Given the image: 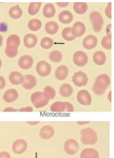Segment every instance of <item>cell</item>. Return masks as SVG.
Listing matches in <instances>:
<instances>
[{
	"instance_id": "cell-25",
	"label": "cell",
	"mask_w": 114,
	"mask_h": 158,
	"mask_svg": "<svg viewBox=\"0 0 114 158\" xmlns=\"http://www.w3.org/2000/svg\"><path fill=\"white\" fill-rule=\"evenodd\" d=\"M59 29V26L57 23L54 21H51L46 23L45 25V32L51 35L56 34Z\"/></svg>"
},
{
	"instance_id": "cell-41",
	"label": "cell",
	"mask_w": 114,
	"mask_h": 158,
	"mask_svg": "<svg viewBox=\"0 0 114 158\" xmlns=\"http://www.w3.org/2000/svg\"><path fill=\"white\" fill-rule=\"evenodd\" d=\"M33 109L32 107H27L25 108H22L18 110L19 112H32Z\"/></svg>"
},
{
	"instance_id": "cell-11",
	"label": "cell",
	"mask_w": 114,
	"mask_h": 158,
	"mask_svg": "<svg viewBox=\"0 0 114 158\" xmlns=\"http://www.w3.org/2000/svg\"><path fill=\"white\" fill-rule=\"evenodd\" d=\"M55 131L52 126L46 125L40 128L39 132L40 137L43 139H49L54 135Z\"/></svg>"
},
{
	"instance_id": "cell-20",
	"label": "cell",
	"mask_w": 114,
	"mask_h": 158,
	"mask_svg": "<svg viewBox=\"0 0 114 158\" xmlns=\"http://www.w3.org/2000/svg\"><path fill=\"white\" fill-rule=\"evenodd\" d=\"M37 43V37L32 34H27L24 38V46L28 48H32L36 46Z\"/></svg>"
},
{
	"instance_id": "cell-33",
	"label": "cell",
	"mask_w": 114,
	"mask_h": 158,
	"mask_svg": "<svg viewBox=\"0 0 114 158\" xmlns=\"http://www.w3.org/2000/svg\"><path fill=\"white\" fill-rule=\"evenodd\" d=\"M20 44V39L16 35H12L9 36L7 39L6 45H13L18 48Z\"/></svg>"
},
{
	"instance_id": "cell-27",
	"label": "cell",
	"mask_w": 114,
	"mask_h": 158,
	"mask_svg": "<svg viewBox=\"0 0 114 158\" xmlns=\"http://www.w3.org/2000/svg\"><path fill=\"white\" fill-rule=\"evenodd\" d=\"M73 9L78 14H83L88 10V5L85 2H75L73 5Z\"/></svg>"
},
{
	"instance_id": "cell-35",
	"label": "cell",
	"mask_w": 114,
	"mask_h": 158,
	"mask_svg": "<svg viewBox=\"0 0 114 158\" xmlns=\"http://www.w3.org/2000/svg\"><path fill=\"white\" fill-rule=\"evenodd\" d=\"M53 45V41L52 39L48 37H44L40 42V46L44 49H48L51 48Z\"/></svg>"
},
{
	"instance_id": "cell-14",
	"label": "cell",
	"mask_w": 114,
	"mask_h": 158,
	"mask_svg": "<svg viewBox=\"0 0 114 158\" xmlns=\"http://www.w3.org/2000/svg\"><path fill=\"white\" fill-rule=\"evenodd\" d=\"M18 97V92L16 89H10L5 92L3 96V99L5 102L11 103L15 101Z\"/></svg>"
},
{
	"instance_id": "cell-48",
	"label": "cell",
	"mask_w": 114,
	"mask_h": 158,
	"mask_svg": "<svg viewBox=\"0 0 114 158\" xmlns=\"http://www.w3.org/2000/svg\"><path fill=\"white\" fill-rule=\"evenodd\" d=\"M108 98L110 102H111V91H110L109 94H108Z\"/></svg>"
},
{
	"instance_id": "cell-21",
	"label": "cell",
	"mask_w": 114,
	"mask_h": 158,
	"mask_svg": "<svg viewBox=\"0 0 114 158\" xmlns=\"http://www.w3.org/2000/svg\"><path fill=\"white\" fill-rule=\"evenodd\" d=\"M73 19V15L69 11H63L60 13L58 15L59 21L62 23L67 24L72 22Z\"/></svg>"
},
{
	"instance_id": "cell-22",
	"label": "cell",
	"mask_w": 114,
	"mask_h": 158,
	"mask_svg": "<svg viewBox=\"0 0 114 158\" xmlns=\"http://www.w3.org/2000/svg\"><path fill=\"white\" fill-rule=\"evenodd\" d=\"M94 62L98 65H102L105 63L106 57L103 52L97 51L95 52L93 55Z\"/></svg>"
},
{
	"instance_id": "cell-30",
	"label": "cell",
	"mask_w": 114,
	"mask_h": 158,
	"mask_svg": "<svg viewBox=\"0 0 114 158\" xmlns=\"http://www.w3.org/2000/svg\"><path fill=\"white\" fill-rule=\"evenodd\" d=\"M41 26V22L38 19H31L28 23L29 29L32 31H37L40 30Z\"/></svg>"
},
{
	"instance_id": "cell-16",
	"label": "cell",
	"mask_w": 114,
	"mask_h": 158,
	"mask_svg": "<svg viewBox=\"0 0 114 158\" xmlns=\"http://www.w3.org/2000/svg\"><path fill=\"white\" fill-rule=\"evenodd\" d=\"M68 68L66 65H62L58 66L55 72L56 78L58 80H65L68 75Z\"/></svg>"
},
{
	"instance_id": "cell-4",
	"label": "cell",
	"mask_w": 114,
	"mask_h": 158,
	"mask_svg": "<svg viewBox=\"0 0 114 158\" xmlns=\"http://www.w3.org/2000/svg\"><path fill=\"white\" fill-rule=\"evenodd\" d=\"M90 19L92 24L93 29L95 32H99L102 30L103 25V19L99 12L94 11L91 13Z\"/></svg>"
},
{
	"instance_id": "cell-9",
	"label": "cell",
	"mask_w": 114,
	"mask_h": 158,
	"mask_svg": "<svg viewBox=\"0 0 114 158\" xmlns=\"http://www.w3.org/2000/svg\"><path fill=\"white\" fill-rule=\"evenodd\" d=\"M77 100L81 105L89 106L91 103V96L87 90L82 89L77 94Z\"/></svg>"
},
{
	"instance_id": "cell-24",
	"label": "cell",
	"mask_w": 114,
	"mask_h": 158,
	"mask_svg": "<svg viewBox=\"0 0 114 158\" xmlns=\"http://www.w3.org/2000/svg\"><path fill=\"white\" fill-rule=\"evenodd\" d=\"M66 109L65 102L57 101L54 102L50 107V110L53 112H63L65 111Z\"/></svg>"
},
{
	"instance_id": "cell-38",
	"label": "cell",
	"mask_w": 114,
	"mask_h": 158,
	"mask_svg": "<svg viewBox=\"0 0 114 158\" xmlns=\"http://www.w3.org/2000/svg\"><path fill=\"white\" fill-rule=\"evenodd\" d=\"M111 2L108 3L105 10L106 15L109 19H111Z\"/></svg>"
},
{
	"instance_id": "cell-49",
	"label": "cell",
	"mask_w": 114,
	"mask_h": 158,
	"mask_svg": "<svg viewBox=\"0 0 114 158\" xmlns=\"http://www.w3.org/2000/svg\"><path fill=\"white\" fill-rule=\"evenodd\" d=\"M0 37H1V46L2 45V36L1 35H0Z\"/></svg>"
},
{
	"instance_id": "cell-18",
	"label": "cell",
	"mask_w": 114,
	"mask_h": 158,
	"mask_svg": "<svg viewBox=\"0 0 114 158\" xmlns=\"http://www.w3.org/2000/svg\"><path fill=\"white\" fill-rule=\"evenodd\" d=\"M80 158H99V153L97 150L93 148H86L82 151Z\"/></svg>"
},
{
	"instance_id": "cell-6",
	"label": "cell",
	"mask_w": 114,
	"mask_h": 158,
	"mask_svg": "<svg viewBox=\"0 0 114 158\" xmlns=\"http://www.w3.org/2000/svg\"><path fill=\"white\" fill-rule=\"evenodd\" d=\"M28 148L27 142L22 139H18L14 141L12 145V149L14 153L21 154L25 152Z\"/></svg>"
},
{
	"instance_id": "cell-2",
	"label": "cell",
	"mask_w": 114,
	"mask_h": 158,
	"mask_svg": "<svg viewBox=\"0 0 114 158\" xmlns=\"http://www.w3.org/2000/svg\"><path fill=\"white\" fill-rule=\"evenodd\" d=\"M81 141L86 145H95L98 140V135L96 131L91 127H86L80 132Z\"/></svg>"
},
{
	"instance_id": "cell-45",
	"label": "cell",
	"mask_w": 114,
	"mask_h": 158,
	"mask_svg": "<svg viewBox=\"0 0 114 158\" xmlns=\"http://www.w3.org/2000/svg\"><path fill=\"white\" fill-rule=\"evenodd\" d=\"M40 123V122H39V121H28V122H27V123H28L29 124L32 126L37 125Z\"/></svg>"
},
{
	"instance_id": "cell-44",
	"label": "cell",
	"mask_w": 114,
	"mask_h": 158,
	"mask_svg": "<svg viewBox=\"0 0 114 158\" xmlns=\"http://www.w3.org/2000/svg\"><path fill=\"white\" fill-rule=\"evenodd\" d=\"M69 4V2H57V6L61 8H64V7H66Z\"/></svg>"
},
{
	"instance_id": "cell-36",
	"label": "cell",
	"mask_w": 114,
	"mask_h": 158,
	"mask_svg": "<svg viewBox=\"0 0 114 158\" xmlns=\"http://www.w3.org/2000/svg\"><path fill=\"white\" fill-rule=\"evenodd\" d=\"M101 44L104 48L110 49L111 48V34L104 37L101 41Z\"/></svg>"
},
{
	"instance_id": "cell-19",
	"label": "cell",
	"mask_w": 114,
	"mask_h": 158,
	"mask_svg": "<svg viewBox=\"0 0 114 158\" xmlns=\"http://www.w3.org/2000/svg\"><path fill=\"white\" fill-rule=\"evenodd\" d=\"M72 33L76 37L82 36L86 31L85 25L80 22H77L73 25L72 27Z\"/></svg>"
},
{
	"instance_id": "cell-5",
	"label": "cell",
	"mask_w": 114,
	"mask_h": 158,
	"mask_svg": "<svg viewBox=\"0 0 114 158\" xmlns=\"http://www.w3.org/2000/svg\"><path fill=\"white\" fill-rule=\"evenodd\" d=\"M79 149V145L77 140L73 139H69L65 141L64 149L65 152L70 155H75Z\"/></svg>"
},
{
	"instance_id": "cell-39",
	"label": "cell",
	"mask_w": 114,
	"mask_h": 158,
	"mask_svg": "<svg viewBox=\"0 0 114 158\" xmlns=\"http://www.w3.org/2000/svg\"><path fill=\"white\" fill-rule=\"evenodd\" d=\"M65 102L66 106L65 112H72L74 111V108L73 105L68 102Z\"/></svg>"
},
{
	"instance_id": "cell-8",
	"label": "cell",
	"mask_w": 114,
	"mask_h": 158,
	"mask_svg": "<svg viewBox=\"0 0 114 158\" xmlns=\"http://www.w3.org/2000/svg\"><path fill=\"white\" fill-rule=\"evenodd\" d=\"M88 81V77L85 73L79 71L74 74L72 77V82L73 84L78 87L85 86Z\"/></svg>"
},
{
	"instance_id": "cell-32",
	"label": "cell",
	"mask_w": 114,
	"mask_h": 158,
	"mask_svg": "<svg viewBox=\"0 0 114 158\" xmlns=\"http://www.w3.org/2000/svg\"><path fill=\"white\" fill-rule=\"evenodd\" d=\"M18 47L13 45H6L5 53L9 58H14L18 53Z\"/></svg>"
},
{
	"instance_id": "cell-23",
	"label": "cell",
	"mask_w": 114,
	"mask_h": 158,
	"mask_svg": "<svg viewBox=\"0 0 114 158\" xmlns=\"http://www.w3.org/2000/svg\"><path fill=\"white\" fill-rule=\"evenodd\" d=\"M59 93L62 97L69 98L72 95L73 89L72 86L68 84H64L59 88Z\"/></svg>"
},
{
	"instance_id": "cell-37",
	"label": "cell",
	"mask_w": 114,
	"mask_h": 158,
	"mask_svg": "<svg viewBox=\"0 0 114 158\" xmlns=\"http://www.w3.org/2000/svg\"><path fill=\"white\" fill-rule=\"evenodd\" d=\"M44 92L49 100L53 99L56 96V91L51 86H46L44 89Z\"/></svg>"
},
{
	"instance_id": "cell-3",
	"label": "cell",
	"mask_w": 114,
	"mask_h": 158,
	"mask_svg": "<svg viewBox=\"0 0 114 158\" xmlns=\"http://www.w3.org/2000/svg\"><path fill=\"white\" fill-rule=\"evenodd\" d=\"M31 101L32 103L36 109H40L46 106L49 99L44 92L36 91L32 94L31 96Z\"/></svg>"
},
{
	"instance_id": "cell-29",
	"label": "cell",
	"mask_w": 114,
	"mask_h": 158,
	"mask_svg": "<svg viewBox=\"0 0 114 158\" xmlns=\"http://www.w3.org/2000/svg\"><path fill=\"white\" fill-rule=\"evenodd\" d=\"M22 10L18 6H13L9 10V15L11 18L14 19H19L22 15Z\"/></svg>"
},
{
	"instance_id": "cell-43",
	"label": "cell",
	"mask_w": 114,
	"mask_h": 158,
	"mask_svg": "<svg viewBox=\"0 0 114 158\" xmlns=\"http://www.w3.org/2000/svg\"><path fill=\"white\" fill-rule=\"evenodd\" d=\"M18 110H17L16 109H14V108H11V107H7V108H5L4 109L3 111V112H15L17 111Z\"/></svg>"
},
{
	"instance_id": "cell-28",
	"label": "cell",
	"mask_w": 114,
	"mask_h": 158,
	"mask_svg": "<svg viewBox=\"0 0 114 158\" xmlns=\"http://www.w3.org/2000/svg\"><path fill=\"white\" fill-rule=\"evenodd\" d=\"M63 38L68 41H71L76 39V37L72 33V27H67L64 28L62 32Z\"/></svg>"
},
{
	"instance_id": "cell-47",
	"label": "cell",
	"mask_w": 114,
	"mask_h": 158,
	"mask_svg": "<svg viewBox=\"0 0 114 158\" xmlns=\"http://www.w3.org/2000/svg\"><path fill=\"white\" fill-rule=\"evenodd\" d=\"M111 24L108 25L107 27L106 32L107 34H108V35L111 34Z\"/></svg>"
},
{
	"instance_id": "cell-26",
	"label": "cell",
	"mask_w": 114,
	"mask_h": 158,
	"mask_svg": "<svg viewBox=\"0 0 114 158\" xmlns=\"http://www.w3.org/2000/svg\"><path fill=\"white\" fill-rule=\"evenodd\" d=\"M55 13V8L52 3H47L44 7L43 15L46 18H50L53 17Z\"/></svg>"
},
{
	"instance_id": "cell-46",
	"label": "cell",
	"mask_w": 114,
	"mask_h": 158,
	"mask_svg": "<svg viewBox=\"0 0 114 158\" xmlns=\"http://www.w3.org/2000/svg\"><path fill=\"white\" fill-rule=\"evenodd\" d=\"M90 123V122H89V121H79V122H77V123L79 125H84L88 124Z\"/></svg>"
},
{
	"instance_id": "cell-12",
	"label": "cell",
	"mask_w": 114,
	"mask_h": 158,
	"mask_svg": "<svg viewBox=\"0 0 114 158\" xmlns=\"http://www.w3.org/2000/svg\"><path fill=\"white\" fill-rule=\"evenodd\" d=\"M33 59L29 55H25L19 58L18 61L19 67L23 70H28L32 66Z\"/></svg>"
},
{
	"instance_id": "cell-31",
	"label": "cell",
	"mask_w": 114,
	"mask_h": 158,
	"mask_svg": "<svg viewBox=\"0 0 114 158\" xmlns=\"http://www.w3.org/2000/svg\"><path fill=\"white\" fill-rule=\"evenodd\" d=\"M42 3L40 2H33L30 3L28 8V12L31 15H35L39 11Z\"/></svg>"
},
{
	"instance_id": "cell-10",
	"label": "cell",
	"mask_w": 114,
	"mask_h": 158,
	"mask_svg": "<svg viewBox=\"0 0 114 158\" xmlns=\"http://www.w3.org/2000/svg\"><path fill=\"white\" fill-rule=\"evenodd\" d=\"M73 60L76 65L79 67H82L85 66L88 63V57L85 52L79 51L74 53Z\"/></svg>"
},
{
	"instance_id": "cell-40",
	"label": "cell",
	"mask_w": 114,
	"mask_h": 158,
	"mask_svg": "<svg viewBox=\"0 0 114 158\" xmlns=\"http://www.w3.org/2000/svg\"><path fill=\"white\" fill-rule=\"evenodd\" d=\"M0 158H11V156L7 152L2 151L0 153Z\"/></svg>"
},
{
	"instance_id": "cell-15",
	"label": "cell",
	"mask_w": 114,
	"mask_h": 158,
	"mask_svg": "<svg viewBox=\"0 0 114 158\" xmlns=\"http://www.w3.org/2000/svg\"><path fill=\"white\" fill-rule=\"evenodd\" d=\"M97 44V39L93 35H89L86 36L82 41V45L87 49H92L96 47Z\"/></svg>"
},
{
	"instance_id": "cell-42",
	"label": "cell",
	"mask_w": 114,
	"mask_h": 158,
	"mask_svg": "<svg viewBox=\"0 0 114 158\" xmlns=\"http://www.w3.org/2000/svg\"><path fill=\"white\" fill-rule=\"evenodd\" d=\"M0 81H1V85H0V89H2L5 86L6 82L5 79L2 76L0 77Z\"/></svg>"
},
{
	"instance_id": "cell-34",
	"label": "cell",
	"mask_w": 114,
	"mask_h": 158,
	"mask_svg": "<svg viewBox=\"0 0 114 158\" xmlns=\"http://www.w3.org/2000/svg\"><path fill=\"white\" fill-rule=\"evenodd\" d=\"M62 57L63 56L62 53L59 51H53L49 54V59L55 63H58L61 61Z\"/></svg>"
},
{
	"instance_id": "cell-17",
	"label": "cell",
	"mask_w": 114,
	"mask_h": 158,
	"mask_svg": "<svg viewBox=\"0 0 114 158\" xmlns=\"http://www.w3.org/2000/svg\"><path fill=\"white\" fill-rule=\"evenodd\" d=\"M9 80L12 85H17L23 83L24 77L19 72H13L9 74Z\"/></svg>"
},
{
	"instance_id": "cell-7",
	"label": "cell",
	"mask_w": 114,
	"mask_h": 158,
	"mask_svg": "<svg viewBox=\"0 0 114 158\" xmlns=\"http://www.w3.org/2000/svg\"><path fill=\"white\" fill-rule=\"evenodd\" d=\"M51 65L44 60L39 61L36 65V70L37 73L41 77L48 76L51 73Z\"/></svg>"
},
{
	"instance_id": "cell-1",
	"label": "cell",
	"mask_w": 114,
	"mask_h": 158,
	"mask_svg": "<svg viewBox=\"0 0 114 158\" xmlns=\"http://www.w3.org/2000/svg\"><path fill=\"white\" fill-rule=\"evenodd\" d=\"M110 84V78L107 74H103L98 76L92 86L93 92L97 95H102Z\"/></svg>"
},
{
	"instance_id": "cell-13",
	"label": "cell",
	"mask_w": 114,
	"mask_h": 158,
	"mask_svg": "<svg viewBox=\"0 0 114 158\" xmlns=\"http://www.w3.org/2000/svg\"><path fill=\"white\" fill-rule=\"evenodd\" d=\"M37 80L34 76L31 74L26 75L24 76V80L21 84L25 89L30 90L36 86Z\"/></svg>"
}]
</instances>
